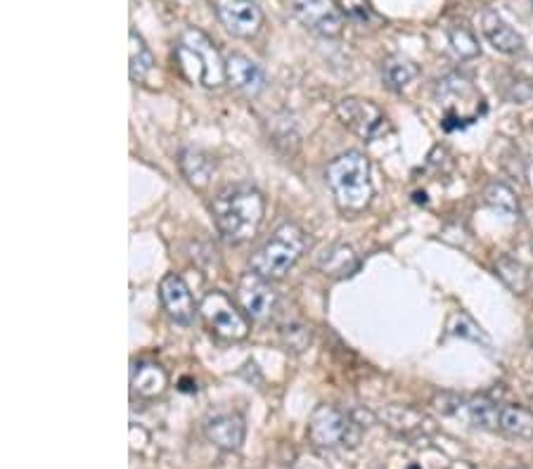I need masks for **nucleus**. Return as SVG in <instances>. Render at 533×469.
<instances>
[{"instance_id": "10", "label": "nucleus", "mask_w": 533, "mask_h": 469, "mask_svg": "<svg viewBox=\"0 0 533 469\" xmlns=\"http://www.w3.org/2000/svg\"><path fill=\"white\" fill-rule=\"evenodd\" d=\"M237 301H240V308L247 313V318L263 323L273 316L275 306H278V292L273 289L271 280L249 271L237 282Z\"/></svg>"}, {"instance_id": "11", "label": "nucleus", "mask_w": 533, "mask_h": 469, "mask_svg": "<svg viewBox=\"0 0 533 469\" xmlns=\"http://www.w3.org/2000/svg\"><path fill=\"white\" fill-rule=\"evenodd\" d=\"M337 114L346 128H351L356 136L372 140L387 131V117L375 102L363 98H344L337 105Z\"/></svg>"}, {"instance_id": "22", "label": "nucleus", "mask_w": 533, "mask_h": 469, "mask_svg": "<svg viewBox=\"0 0 533 469\" xmlns=\"http://www.w3.org/2000/svg\"><path fill=\"white\" fill-rule=\"evenodd\" d=\"M415 76H417V67L410 60H406V57H398V55L389 57L382 67V79L391 91H403V88H406Z\"/></svg>"}, {"instance_id": "19", "label": "nucleus", "mask_w": 533, "mask_h": 469, "mask_svg": "<svg viewBox=\"0 0 533 469\" xmlns=\"http://www.w3.org/2000/svg\"><path fill=\"white\" fill-rule=\"evenodd\" d=\"M154 57L150 46L145 43V38L138 34L136 29L128 31V76L131 81H145L147 74L152 72Z\"/></svg>"}, {"instance_id": "6", "label": "nucleus", "mask_w": 533, "mask_h": 469, "mask_svg": "<svg viewBox=\"0 0 533 469\" xmlns=\"http://www.w3.org/2000/svg\"><path fill=\"white\" fill-rule=\"evenodd\" d=\"M199 316L204 318L211 332L230 339V342H240L249 334L247 313H242L233 304V299L226 292H218V289L204 294L202 304H199Z\"/></svg>"}, {"instance_id": "23", "label": "nucleus", "mask_w": 533, "mask_h": 469, "mask_svg": "<svg viewBox=\"0 0 533 469\" xmlns=\"http://www.w3.org/2000/svg\"><path fill=\"white\" fill-rule=\"evenodd\" d=\"M448 41H451L453 53L460 57V60H472V57L479 55V43L474 34L467 27H453L448 31Z\"/></svg>"}, {"instance_id": "18", "label": "nucleus", "mask_w": 533, "mask_h": 469, "mask_svg": "<svg viewBox=\"0 0 533 469\" xmlns=\"http://www.w3.org/2000/svg\"><path fill=\"white\" fill-rule=\"evenodd\" d=\"M380 417L389 429H394V432L401 436L422 434L425 424H429L425 413H420V410L408 408V406H389L387 410H382Z\"/></svg>"}, {"instance_id": "9", "label": "nucleus", "mask_w": 533, "mask_h": 469, "mask_svg": "<svg viewBox=\"0 0 533 469\" xmlns=\"http://www.w3.org/2000/svg\"><path fill=\"white\" fill-rule=\"evenodd\" d=\"M211 8L235 38H254L261 31L263 15L256 0H211Z\"/></svg>"}, {"instance_id": "7", "label": "nucleus", "mask_w": 533, "mask_h": 469, "mask_svg": "<svg viewBox=\"0 0 533 469\" xmlns=\"http://www.w3.org/2000/svg\"><path fill=\"white\" fill-rule=\"evenodd\" d=\"M436 100L441 102L443 109H446L448 121H467L470 124V117L465 114L467 107H472L474 112L479 114L481 105V95L474 83L467 79L465 74H448L436 83Z\"/></svg>"}, {"instance_id": "3", "label": "nucleus", "mask_w": 533, "mask_h": 469, "mask_svg": "<svg viewBox=\"0 0 533 469\" xmlns=\"http://www.w3.org/2000/svg\"><path fill=\"white\" fill-rule=\"evenodd\" d=\"M176 60L185 79L204 88H218L226 83V57L218 53L216 43L195 27L185 29L176 46Z\"/></svg>"}, {"instance_id": "12", "label": "nucleus", "mask_w": 533, "mask_h": 469, "mask_svg": "<svg viewBox=\"0 0 533 469\" xmlns=\"http://www.w3.org/2000/svg\"><path fill=\"white\" fill-rule=\"evenodd\" d=\"M159 297H162L164 311L169 313V318L178 325H190L195 320V313L199 308L195 306V299H192L190 287L185 285V280L181 275L169 273L159 285Z\"/></svg>"}, {"instance_id": "17", "label": "nucleus", "mask_w": 533, "mask_h": 469, "mask_svg": "<svg viewBox=\"0 0 533 469\" xmlns=\"http://www.w3.org/2000/svg\"><path fill=\"white\" fill-rule=\"evenodd\" d=\"M498 432L517 441H533V413L522 406L500 403Z\"/></svg>"}, {"instance_id": "4", "label": "nucleus", "mask_w": 533, "mask_h": 469, "mask_svg": "<svg viewBox=\"0 0 533 469\" xmlns=\"http://www.w3.org/2000/svg\"><path fill=\"white\" fill-rule=\"evenodd\" d=\"M306 249L304 230L294 223H282L275 233L261 244L249 259L252 273H259L266 280H280L292 271L294 263L301 259Z\"/></svg>"}, {"instance_id": "24", "label": "nucleus", "mask_w": 533, "mask_h": 469, "mask_svg": "<svg viewBox=\"0 0 533 469\" xmlns=\"http://www.w3.org/2000/svg\"><path fill=\"white\" fill-rule=\"evenodd\" d=\"M486 202L491 204V207H496L498 211H503V214H510V216L517 214V211H519L515 192H512L503 183H493L491 188L486 190Z\"/></svg>"}, {"instance_id": "15", "label": "nucleus", "mask_w": 533, "mask_h": 469, "mask_svg": "<svg viewBox=\"0 0 533 469\" xmlns=\"http://www.w3.org/2000/svg\"><path fill=\"white\" fill-rule=\"evenodd\" d=\"M204 434L216 448L233 453L242 448L247 429H244V420L240 415H216L204 424Z\"/></svg>"}, {"instance_id": "13", "label": "nucleus", "mask_w": 533, "mask_h": 469, "mask_svg": "<svg viewBox=\"0 0 533 469\" xmlns=\"http://www.w3.org/2000/svg\"><path fill=\"white\" fill-rule=\"evenodd\" d=\"M226 81L247 98H256L266 88V74L261 72L259 64L240 53L226 57Z\"/></svg>"}, {"instance_id": "25", "label": "nucleus", "mask_w": 533, "mask_h": 469, "mask_svg": "<svg viewBox=\"0 0 533 469\" xmlns=\"http://www.w3.org/2000/svg\"><path fill=\"white\" fill-rule=\"evenodd\" d=\"M517 469H526V467H517Z\"/></svg>"}, {"instance_id": "21", "label": "nucleus", "mask_w": 533, "mask_h": 469, "mask_svg": "<svg viewBox=\"0 0 533 469\" xmlns=\"http://www.w3.org/2000/svg\"><path fill=\"white\" fill-rule=\"evenodd\" d=\"M318 266L330 275H349L358 266V259L353 249L346 247V244H332L320 254Z\"/></svg>"}, {"instance_id": "14", "label": "nucleus", "mask_w": 533, "mask_h": 469, "mask_svg": "<svg viewBox=\"0 0 533 469\" xmlns=\"http://www.w3.org/2000/svg\"><path fill=\"white\" fill-rule=\"evenodd\" d=\"M481 31H484L486 41L491 43L498 53L517 55L524 50V38L519 36L496 10H486L484 15H481Z\"/></svg>"}, {"instance_id": "8", "label": "nucleus", "mask_w": 533, "mask_h": 469, "mask_svg": "<svg viewBox=\"0 0 533 469\" xmlns=\"http://www.w3.org/2000/svg\"><path fill=\"white\" fill-rule=\"evenodd\" d=\"M292 12L313 34L335 38L344 31V12L335 0H292Z\"/></svg>"}, {"instance_id": "1", "label": "nucleus", "mask_w": 533, "mask_h": 469, "mask_svg": "<svg viewBox=\"0 0 533 469\" xmlns=\"http://www.w3.org/2000/svg\"><path fill=\"white\" fill-rule=\"evenodd\" d=\"M218 233L230 244H242L254 240L259 233L266 202L252 185H228L214 197L211 204Z\"/></svg>"}, {"instance_id": "5", "label": "nucleus", "mask_w": 533, "mask_h": 469, "mask_svg": "<svg viewBox=\"0 0 533 469\" xmlns=\"http://www.w3.org/2000/svg\"><path fill=\"white\" fill-rule=\"evenodd\" d=\"M308 439L316 448L335 451V448H356L361 441V424L353 415L335 406H320L313 410L308 422Z\"/></svg>"}, {"instance_id": "20", "label": "nucleus", "mask_w": 533, "mask_h": 469, "mask_svg": "<svg viewBox=\"0 0 533 469\" xmlns=\"http://www.w3.org/2000/svg\"><path fill=\"white\" fill-rule=\"evenodd\" d=\"M181 169L188 178V183L192 188L204 190L211 181V173H214V164L207 154H202L199 150H183L181 154Z\"/></svg>"}, {"instance_id": "2", "label": "nucleus", "mask_w": 533, "mask_h": 469, "mask_svg": "<svg viewBox=\"0 0 533 469\" xmlns=\"http://www.w3.org/2000/svg\"><path fill=\"white\" fill-rule=\"evenodd\" d=\"M327 185L335 195L337 207L346 214H358L370 204L372 181H370V162L361 152H346L332 159L327 166Z\"/></svg>"}, {"instance_id": "16", "label": "nucleus", "mask_w": 533, "mask_h": 469, "mask_svg": "<svg viewBox=\"0 0 533 469\" xmlns=\"http://www.w3.org/2000/svg\"><path fill=\"white\" fill-rule=\"evenodd\" d=\"M169 387V377L157 363H136L131 372V389L140 398H157Z\"/></svg>"}]
</instances>
